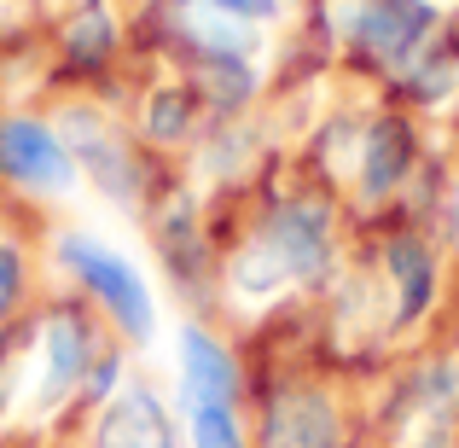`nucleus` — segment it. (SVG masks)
<instances>
[{
	"label": "nucleus",
	"instance_id": "f257e3e1",
	"mask_svg": "<svg viewBox=\"0 0 459 448\" xmlns=\"http://www.w3.org/2000/svg\"><path fill=\"white\" fill-rule=\"evenodd\" d=\"M332 268V210L325 204H280L262 233L233 257L238 297H273L297 280H320Z\"/></svg>",
	"mask_w": 459,
	"mask_h": 448
},
{
	"label": "nucleus",
	"instance_id": "f03ea898",
	"mask_svg": "<svg viewBox=\"0 0 459 448\" xmlns=\"http://www.w3.org/2000/svg\"><path fill=\"white\" fill-rule=\"evenodd\" d=\"M53 262H58V268H65L93 303H100L105 314H111L117 332H123L128 344H152V332H157L152 285H146V274H140L117 245H105V239L76 233V227H70V233L53 239Z\"/></svg>",
	"mask_w": 459,
	"mask_h": 448
},
{
	"label": "nucleus",
	"instance_id": "7ed1b4c3",
	"mask_svg": "<svg viewBox=\"0 0 459 448\" xmlns=\"http://www.w3.org/2000/svg\"><path fill=\"white\" fill-rule=\"evenodd\" d=\"M0 180L30 198H70L82 180L76 157L53 117L35 111H0Z\"/></svg>",
	"mask_w": 459,
	"mask_h": 448
},
{
	"label": "nucleus",
	"instance_id": "20e7f679",
	"mask_svg": "<svg viewBox=\"0 0 459 448\" xmlns=\"http://www.w3.org/2000/svg\"><path fill=\"white\" fill-rule=\"evenodd\" d=\"M100 361V338H93V321L76 309V303H53L35 326V379H30V402L35 414H53L70 396H82V379Z\"/></svg>",
	"mask_w": 459,
	"mask_h": 448
},
{
	"label": "nucleus",
	"instance_id": "39448f33",
	"mask_svg": "<svg viewBox=\"0 0 459 448\" xmlns=\"http://www.w3.org/2000/svg\"><path fill=\"white\" fill-rule=\"evenodd\" d=\"M58 135H65L70 157H76L82 180H93L111 204L140 198V163H134V152H128L123 128L111 117H100L93 105H65L58 111Z\"/></svg>",
	"mask_w": 459,
	"mask_h": 448
},
{
	"label": "nucleus",
	"instance_id": "423d86ee",
	"mask_svg": "<svg viewBox=\"0 0 459 448\" xmlns=\"http://www.w3.org/2000/svg\"><path fill=\"white\" fill-rule=\"evenodd\" d=\"M430 30H437V6H425V0H355L343 12V35L384 65H413Z\"/></svg>",
	"mask_w": 459,
	"mask_h": 448
},
{
	"label": "nucleus",
	"instance_id": "0eeeda50",
	"mask_svg": "<svg viewBox=\"0 0 459 448\" xmlns=\"http://www.w3.org/2000/svg\"><path fill=\"white\" fill-rule=\"evenodd\" d=\"M93 448H175V419L152 384H123L93 419Z\"/></svg>",
	"mask_w": 459,
	"mask_h": 448
},
{
	"label": "nucleus",
	"instance_id": "6e6552de",
	"mask_svg": "<svg viewBox=\"0 0 459 448\" xmlns=\"http://www.w3.org/2000/svg\"><path fill=\"white\" fill-rule=\"evenodd\" d=\"M163 23L192 58H250L256 35L210 0H163Z\"/></svg>",
	"mask_w": 459,
	"mask_h": 448
},
{
	"label": "nucleus",
	"instance_id": "1a4fd4ad",
	"mask_svg": "<svg viewBox=\"0 0 459 448\" xmlns=\"http://www.w3.org/2000/svg\"><path fill=\"white\" fill-rule=\"evenodd\" d=\"M268 448H337V408L320 391H285L262 414Z\"/></svg>",
	"mask_w": 459,
	"mask_h": 448
},
{
	"label": "nucleus",
	"instance_id": "9d476101",
	"mask_svg": "<svg viewBox=\"0 0 459 448\" xmlns=\"http://www.w3.org/2000/svg\"><path fill=\"white\" fill-rule=\"evenodd\" d=\"M238 367L204 326H180V402H233Z\"/></svg>",
	"mask_w": 459,
	"mask_h": 448
},
{
	"label": "nucleus",
	"instance_id": "9b49d317",
	"mask_svg": "<svg viewBox=\"0 0 459 448\" xmlns=\"http://www.w3.org/2000/svg\"><path fill=\"white\" fill-rule=\"evenodd\" d=\"M117 35L123 30H117L111 0H76V6L65 12V23H58V53L76 70H100V65H111Z\"/></svg>",
	"mask_w": 459,
	"mask_h": 448
},
{
	"label": "nucleus",
	"instance_id": "f8f14e48",
	"mask_svg": "<svg viewBox=\"0 0 459 448\" xmlns=\"http://www.w3.org/2000/svg\"><path fill=\"white\" fill-rule=\"evenodd\" d=\"M407 163H413V128H407L402 117H378V123L367 128V140H360V192H367V198L395 192V180L407 175Z\"/></svg>",
	"mask_w": 459,
	"mask_h": 448
},
{
	"label": "nucleus",
	"instance_id": "ddd939ff",
	"mask_svg": "<svg viewBox=\"0 0 459 448\" xmlns=\"http://www.w3.org/2000/svg\"><path fill=\"white\" fill-rule=\"evenodd\" d=\"M390 280H395V326L419 321L430 309V292H437V268H430L419 239H395L390 245Z\"/></svg>",
	"mask_w": 459,
	"mask_h": 448
},
{
	"label": "nucleus",
	"instance_id": "4468645a",
	"mask_svg": "<svg viewBox=\"0 0 459 448\" xmlns=\"http://www.w3.org/2000/svg\"><path fill=\"white\" fill-rule=\"evenodd\" d=\"M186 431H192V448H245L233 402H186Z\"/></svg>",
	"mask_w": 459,
	"mask_h": 448
},
{
	"label": "nucleus",
	"instance_id": "2eb2a0df",
	"mask_svg": "<svg viewBox=\"0 0 459 448\" xmlns=\"http://www.w3.org/2000/svg\"><path fill=\"white\" fill-rule=\"evenodd\" d=\"M198 82H204V93H210L221 111L245 105L250 88H256V76H250L245 58H198Z\"/></svg>",
	"mask_w": 459,
	"mask_h": 448
},
{
	"label": "nucleus",
	"instance_id": "dca6fc26",
	"mask_svg": "<svg viewBox=\"0 0 459 448\" xmlns=\"http://www.w3.org/2000/svg\"><path fill=\"white\" fill-rule=\"evenodd\" d=\"M186 128H192V93L186 88H157L146 100V135L175 146V140H186Z\"/></svg>",
	"mask_w": 459,
	"mask_h": 448
},
{
	"label": "nucleus",
	"instance_id": "f3484780",
	"mask_svg": "<svg viewBox=\"0 0 459 448\" xmlns=\"http://www.w3.org/2000/svg\"><path fill=\"white\" fill-rule=\"evenodd\" d=\"M23 292H30V257L18 239H0V326L23 309Z\"/></svg>",
	"mask_w": 459,
	"mask_h": 448
},
{
	"label": "nucleus",
	"instance_id": "a211bd4d",
	"mask_svg": "<svg viewBox=\"0 0 459 448\" xmlns=\"http://www.w3.org/2000/svg\"><path fill=\"white\" fill-rule=\"evenodd\" d=\"M123 391V356L117 349H100V361L88 367V379H82V402H111V396Z\"/></svg>",
	"mask_w": 459,
	"mask_h": 448
},
{
	"label": "nucleus",
	"instance_id": "6ab92c4d",
	"mask_svg": "<svg viewBox=\"0 0 459 448\" xmlns=\"http://www.w3.org/2000/svg\"><path fill=\"white\" fill-rule=\"evenodd\" d=\"M210 6H221L227 18H238V23H256V18H273L280 0H210Z\"/></svg>",
	"mask_w": 459,
	"mask_h": 448
},
{
	"label": "nucleus",
	"instance_id": "aec40b11",
	"mask_svg": "<svg viewBox=\"0 0 459 448\" xmlns=\"http://www.w3.org/2000/svg\"><path fill=\"white\" fill-rule=\"evenodd\" d=\"M6 414H12V384H6V373H0V426H6Z\"/></svg>",
	"mask_w": 459,
	"mask_h": 448
},
{
	"label": "nucleus",
	"instance_id": "412c9836",
	"mask_svg": "<svg viewBox=\"0 0 459 448\" xmlns=\"http://www.w3.org/2000/svg\"><path fill=\"white\" fill-rule=\"evenodd\" d=\"M454 227H459V210H454Z\"/></svg>",
	"mask_w": 459,
	"mask_h": 448
},
{
	"label": "nucleus",
	"instance_id": "4be33fe9",
	"mask_svg": "<svg viewBox=\"0 0 459 448\" xmlns=\"http://www.w3.org/2000/svg\"><path fill=\"white\" fill-rule=\"evenodd\" d=\"M0 6H12V0H0Z\"/></svg>",
	"mask_w": 459,
	"mask_h": 448
}]
</instances>
